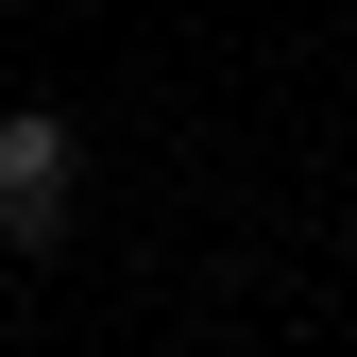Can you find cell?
<instances>
[{
  "label": "cell",
  "instance_id": "obj_1",
  "mask_svg": "<svg viewBox=\"0 0 357 357\" xmlns=\"http://www.w3.org/2000/svg\"><path fill=\"white\" fill-rule=\"evenodd\" d=\"M68 188H85V137H68L52 102H0V238L52 255L68 238Z\"/></svg>",
  "mask_w": 357,
  "mask_h": 357
},
{
  "label": "cell",
  "instance_id": "obj_2",
  "mask_svg": "<svg viewBox=\"0 0 357 357\" xmlns=\"http://www.w3.org/2000/svg\"><path fill=\"white\" fill-rule=\"evenodd\" d=\"M340 17H357V0H340Z\"/></svg>",
  "mask_w": 357,
  "mask_h": 357
}]
</instances>
